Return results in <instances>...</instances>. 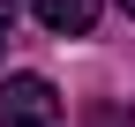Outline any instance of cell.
<instances>
[{"label":"cell","instance_id":"obj_5","mask_svg":"<svg viewBox=\"0 0 135 127\" xmlns=\"http://www.w3.org/2000/svg\"><path fill=\"white\" fill-rule=\"evenodd\" d=\"M120 8H128V15H135V0H120Z\"/></svg>","mask_w":135,"mask_h":127},{"label":"cell","instance_id":"obj_3","mask_svg":"<svg viewBox=\"0 0 135 127\" xmlns=\"http://www.w3.org/2000/svg\"><path fill=\"white\" fill-rule=\"evenodd\" d=\"M8 30H15V0H0V52H8Z\"/></svg>","mask_w":135,"mask_h":127},{"label":"cell","instance_id":"obj_1","mask_svg":"<svg viewBox=\"0 0 135 127\" xmlns=\"http://www.w3.org/2000/svg\"><path fill=\"white\" fill-rule=\"evenodd\" d=\"M0 127H60V90L45 75H8L0 82Z\"/></svg>","mask_w":135,"mask_h":127},{"label":"cell","instance_id":"obj_4","mask_svg":"<svg viewBox=\"0 0 135 127\" xmlns=\"http://www.w3.org/2000/svg\"><path fill=\"white\" fill-rule=\"evenodd\" d=\"M90 127H135V120H128V112H98Z\"/></svg>","mask_w":135,"mask_h":127},{"label":"cell","instance_id":"obj_2","mask_svg":"<svg viewBox=\"0 0 135 127\" xmlns=\"http://www.w3.org/2000/svg\"><path fill=\"white\" fill-rule=\"evenodd\" d=\"M30 8H38V23L53 38H90L98 30V0H30Z\"/></svg>","mask_w":135,"mask_h":127}]
</instances>
